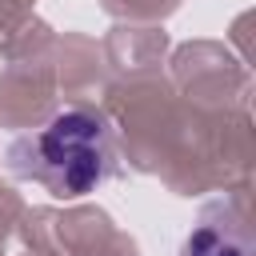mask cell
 <instances>
[{
    "instance_id": "6da1fadb",
    "label": "cell",
    "mask_w": 256,
    "mask_h": 256,
    "mask_svg": "<svg viewBox=\"0 0 256 256\" xmlns=\"http://www.w3.org/2000/svg\"><path fill=\"white\" fill-rule=\"evenodd\" d=\"M8 168L56 200L88 196L116 172L112 128L92 108H64L12 140Z\"/></svg>"
},
{
    "instance_id": "7a4b0ae2",
    "label": "cell",
    "mask_w": 256,
    "mask_h": 256,
    "mask_svg": "<svg viewBox=\"0 0 256 256\" xmlns=\"http://www.w3.org/2000/svg\"><path fill=\"white\" fill-rule=\"evenodd\" d=\"M180 256H252V244L244 224H224V204H212L204 208L200 224L184 236Z\"/></svg>"
}]
</instances>
